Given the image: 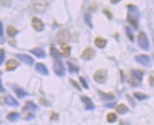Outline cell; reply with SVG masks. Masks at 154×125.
I'll use <instances>...</instances> for the list:
<instances>
[{
  "label": "cell",
  "mask_w": 154,
  "mask_h": 125,
  "mask_svg": "<svg viewBox=\"0 0 154 125\" xmlns=\"http://www.w3.org/2000/svg\"><path fill=\"white\" fill-rule=\"evenodd\" d=\"M127 7L129 8V11H128V15H127V21L129 25H131L133 28H137L138 27V10H137V7L135 5H127Z\"/></svg>",
  "instance_id": "6da1fadb"
},
{
  "label": "cell",
  "mask_w": 154,
  "mask_h": 125,
  "mask_svg": "<svg viewBox=\"0 0 154 125\" xmlns=\"http://www.w3.org/2000/svg\"><path fill=\"white\" fill-rule=\"evenodd\" d=\"M70 32L67 29H61L58 31V33L56 35V43L60 44L62 46H65L70 40Z\"/></svg>",
  "instance_id": "7a4b0ae2"
},
{
  "label": "cell",
  "mask_w": 154,
  "mask_h": 125,
  "mask_svg": "<svg viewBox=\"0 0 154 125\" xmlns=\"http://www.w3.org/2000/svg\"><path fill=\"white\" fill-rule=\"evenodd\" d=\"M47 7L46 0H33L32 1V9L36 13H43Z\"/></svg>",
  "instance_id": "3957f363"
},
{
  "label": "cell",
  "mask_w": 154,
  "mask_h": 125,
  "mask_svg": "<svg viewBox=\"0 0 154 125\" xmlns=\"http://www.w3.org/2000/svg\"><path fill=\"white\" fill-rule=\"evenodd\" d=\"M142 76H143V73L139 70H133L131 71V79L128 80L129 83L133 86H137V85H140V82L142 80Z\"/></svg>",
  "instance_id": "277c9868"
},
{
  "label": "cell",
  "mask_w": 154,
  "mask_h": 125,
  "mask_svg": "<svg viewBox=\"0 0 154 125\" xmlns=\"http://www.w3.org/2000/svg\"><path fill=\"white\" fill-rule=\"evenodd\" d=\"M54 71L58 76H64L65 74V69L64 65L62 63V61L60 60V58L54 59Z\"/></svg>",
  "instance_id": "5b68a950"
},
{
  "label": "cell",
  "mask_w": 154,
  "mask_h": 125,
  "mask_svg": "<svg viewBox=\"0 0 154 125\" xmlns=\"http://www.w3.org/2000/svg\"><path fill=\"white\" fill-rule=\"evenodd\" d=\"M138 42L142 49H144V50H148L149 49V40L144 32H141L138 35Z\"/></svg>",
  "instance_id": "8992f818"
},
{
  "label": "cell",
  "mask_w": 154,
  "mask_h": 125,
  "mask_svg": "<svg viewBox=\"0 0 154 125\" xmlns=\"http://www.w3.org/2000/svg\"><path fill=\"white\" fill-rule=\"evenodd\" d=\"M94 79L98 83H104L107 79V71L106 70H98L94 74Z\"/></svg>",
  "instance_id": "52a82bcc"
},
{
  "label": "cell",
  "mask_w": 154,
  "mask_h": 125,
  "mask_svg": "<svg viewBox=\"0 0 154 125\" xmlns=\"http://www.w3.org/2000/svg\"><path fill=\"white\" fill-rule=\"evenodd\" d=\"M31 24H32V27L34 28V30L38 31V32H40V31H42L44 29V24L42 23V21H41L40 19L36 18V17H34V18L32 19Z\"/></svg>",
  "instance_id": "ba28073f"
},
{
  "label": "cell",
  "mask_w": 154,
  "mask_h": 125,
  "mask_svg": "<svg viewBox=\"0 0 154 125\" xmlns=\"http://www.w3.org/2000/svg\"><path fill=\"white\" fill-rule=\"evenodd\" d=\"M136 61L138 62V63H140L141 65H143V66H146V67L150 66V59H149V56H146V54H140V56H137Z\"/></svg>",
  "instance_id": "9c48e42d"
},
{
  "label": "cell",
  "mask_w": 154,
  "mask_h": 125,
  "mask_svg": "<svg viewBox=\"0 0 154 125\" xmlns=\"http://www.w3.org/2000/svg\"><path fill=\"white\" fill-rule=\"evenodd\" d=\"M94 56H95V50L92 48H90V47H87V48H85L83 50V52L81 54V58L83 60H85V61H88V60H92L94 58Z\"/></svg>",
  "instance_id": "30bf717a"
},
{
  "label": "cell",
  "mask_w": 154,
  "mask_h": 125,
  "mask_svg": "<svg viewBox=\"0 0 154 125\" xmlns=\"http://www.w3.org/2000/svg\"><path fill=\"white\" fill-rule=\"evenodd\" d=\"M19 65H20V63H19L18 61L10 59V60H8V61L6 62L5 69L7 70V71H13V70H15V69H17V68H18Z\"/></svg>",
  "instance_id": "8fae6325"
},
{
  "label": "cell",
  "mask_w": 154,
  "mask_h": 125,
  "mask_svg": "<svg viewBox=\"0 0 154 125\" xmlns=\"http://www.w3.org/2000/svg\"><path fill=\"white\" fill-rule=\"evenodd\" d=\"M80 99H81L82 102L84 103L85 109H86V110H94V109H95V106H94V104H92V100H90V97H85V95H82Z\"/></svg>",
  "instance_id": "7c38bea8"
},
{
  "label": "cell",
  "mask_w": 154,
  "mask_h": 125,
  "mask_svg": "<svg viewBox=\"0 0 154 125\" xmlns=\"http://www.w3.org/2000/svg\"><path fill=\"white\" fill-rule=\"evenodd\" d=\"M35 69L39 74H42V75H44V76H47V75H48V70H47V68H46L43 64H41V63L36 64Z\"/></svg>",
  "instance_id": "4fadbf2b"
},
{
  "label": "cell",
  "mask_w": 154,
  "mask_h": 125,
  "mask_svg": "<svg viewBox=\"0 0 154 125\" xmlns=\"http://www.w3.org/2000/svg\"><path fill=\"white\" fill-rule=\"evenodd\" d=\"M17 58L18 59H20L21 61H23L24 63H26L27 65H29V66H31V65L33 64V59L31 58V56H27V54H17Z\"/></svg>",
  "instance_id": "5bb4252c"
},
{
  "label": "cell",
  "mask_w": 154,
  "mask_h": 125,
  "mask_svg": "<svg viewBox=\"0 0 154 125\" xmlns=\"http://www.w3.org/2000/svg\"><path fill=\"white\" fill-rule=\"evenodd\" d=\"M13 90H15V92L17 93V95H18L19 97H26V95H28V92H26L25 90L23 89V88H21V87L17 86V85H15V86H13Z\"/></svg>",
  "instance_id": "9a60e30c"
},
{
  "label": "cell",
  "mask_w": 154,
  "mask_h": 125,
  "mask_svg": "<svg viewBox=\"0 0 154 125\" xmlns=\"http://www.w3.org/2000/svg\"><path fill=\"white\" fill-rule=\"evenodd\" d=\"M95 44L99 48H104L106 46V44H107V40L104 38H101V37H97L95 39Z\"/></svg>",
  "instance_id": "2e32d148"
},
{
  "label": "cell",
  "mask_w": 154,
  "mask_h": 125,
  "mask_svg": "<svg viewBox=\"0 0 154 125\" xmlns=\"http://www.w3.org/2000/svg\"><path fill=\"white\" fill-rule=\"evenodd\" d=\"M31 54H33L34 56H36L37 58H44L45 56V52H44L43 49H41V48H33V49H31Z\"/></svg>",
  "instance_id": "e0dca14e"
},
{
  "label": "cell",
  "mask_w": 154,
  "mask_h": 125,
  "mask_svg": "<svg viewBox=\"0 0 154 125\" xmlns=\"http://www.w3.org/2000/svg\"><path fill=\"white\" fill-rule=\"evenodd\" d=\"M5 103H6V105L13 106V107H17V106L19 105V103L17 102L11 95H7V97H5Z\"/></svg>",
  "instance_id": "ac0fdd59"
},
{
  "label": "cell",
  "mask_w": 154,
  "mask_h": 125,
  "mask_svg": "<svg viewBox=\"0 0 154 125\" xmlns=\"http://www.w3.org/2000/svg\"><path fill=\"white\" fill-rule=\"evenodd\" d=\"M18 32L19 31L17 30L15 27H13V26H8L7 29H6V33H7V35L9 36V37H15V36L18 34Z\"/></svg>",
  "instance_id": "d6986e66"
},
{
  "label": "cell",
  "mask_w": 154,
  "mask_h": 125,
  "mask_svg": "<svg viewBox=\"0 0 154 125\" xmlns=\"http://www.w3.org/2000/svg\"><path fill=\"white\" fill-rule=\"evenodd\" d=\"M116 111H117L119 114H125V113L128 111V108L126 107L124 104H120V105L117 106V108H116Z\"/></svg>",
  "instance_id": "ffe728a7"
},
{
  "label": "cell",
  "mask_w": 154,
  "mask_h": 125,
  "mask_svg": "<svg viewBox=\"0 0 154 125\" xmlns=\"http://www.w3.org/2000/svg\"><path fill=\"white\" fill-rule=\"evenodd\" d=\"M99 92H100V95L103 100H105V101L114 100V95H113L112 93H105V92H103V91H99Z\"/></svg>",
  "instance_id": "44dd1931"
},
{
  "label": "cell",
  "mask_w": 154,
  "mask_h": 125,
  "mask_svg": "<svg viewBox=\"0 0 154 125\" xmlns=\"http://www.w3.org/2000/svg\"><path fill=\"white\" fill-rule=\"evenodd\" d=\"M19 117H20V115H19V113L17 112H11L9 113L7 115V120L11 121V122H13V121H17L19 119Z\"/></svg>",
  "instance_id": "7402d4cb"
},
{
  "label": "cell",
  "mask_w": 154,
  "mask_h": 125,
  "mask_svg": "<svg viewBox=\"0 0 154 125\" xmlns=\"http://www.w3.org/2000/svg\"><path fill=\"white\" fill-rule=\"evenodd\" d=\"M36 109H37V107L32 102H27L25 107H24V110H36Z\"/></svg>",
  "instance_id": "603a6c76"
},
{
  "label": "cell",
  "mask_w": 154,
  "mask_h": 125,
  "mask_svg": "<svg viewBox=\"0 0 154 125\" xmlns=\"http://www.w3.org/2000/svg\"><path fill=\"white\" fill-rule=\"evenodd\" d=\"M116 119H117V116H116L115 113L111 112L107 115V121H108V122L112 123V122H114V121H116Z\"/></svg>",
  "instance_id": "cb8c5ba5"
},
{
  "label": "cell",
  "mask_w": 154,
  "mask_h": 125,
  "mask_svg": "<svg viewBox=\"0 0 154 125\" xmlns=\"http://www.w3.org/2000/svg\"><path fill=\"white\" fill-rule=\"evenodd\" d=\"M61 54H63V56H69V54H70V46H68V45L62 46Z\"/></svg>",
  "instance_id": "d4e9b609"
},
{
  "label": "cell",
  "mask_w": 154,
  "mask_h": 125,
  "mask_svg": "<svg viewBox=\"0 0 154 125\" xmlns=\"http://www.w3.org/2000/svg\"><path fill=\"white\" fill-rule=\"evenodd\" d=\"M133 95L138 99V101H143V100H145V99H147V97H148L146 95L141 93V92H135V93H133Z\"/></svg>",
  "instance_id": "484cf974"
},
{
  "label": "cell",
  "mask_w": 154,
  "mask_h": 125,
  "mask_svg": "<svg viewBox=\"0 0 154 125\" xmlns=\"http://www.w3.org/2000/svg\"><path fill=\"white\" fill-rule=\"evenodd\" d=\"M68 66H69V71L71 72V73H77V72L79 71V69H78V67L74 66L73 64H71V63H68Z\"/></svg>",
  "instance_id": "4316f807"
},
{
  "label": "cell",
  "mask_w": 154,
  "mask_h": 125,
  "mask_svg": "<svg viewBox=\"0 0 154 125\" xmlns=\"http://www.w3.org/2000/svg\"><path fill=\"white\" fill-rule=\"evenodd\" d=\"M4 58H5V51H4V49H0V65L2 64L3 63V60H4Z\"/></svg>",
  "instance_id": "83f0119b"
},
{
  "label": "cell",
  "mask_w": 154,
  "mask_h": 125,
  "mask_svg": "<svg viewBox=\"0 0 154 125\" xmlns=\"http://www.w3.org/2000/svg\"><path fill=\"white\" fill-rule=\"evenodd\" d=\"M0 41H1V42L4 41V39H3V26L1 22H0Z\"/></svg>",
  "instance_id": "f1b7e54d"
},
{
  "label": "cell",
  "mask_w": 154,
  "mask_h": 125,
  "mask_svg": "<svg viewBox=\"0 0 154 125\" xmlns=\"http://www.w3.org/2000/svg\"><path fill=\"white\" fill-rule=\"evenodd\" d=\"M80 82L82 83V86L84 87V88H88V85H87V83H86V81H85L82 77H80Z\"/></svg>",
  "instance_id": "f546056e"
},
{
  "label": "cell",
  "mask_w": 154,
  "mask_h": 125,
  "mask_svg": "<svg viewBox=\"0 0 154 125\" xmlns=\"http://www.w3.org/2000/svg\"><path fill=\"white\" fill-rule=\"evenodd\" d=\"M0 2L2 3L3 5H7V6H10V4H11V1L10 0H0Z\"/></svg>",
  "instance_id": "4dcf8cb0"
},
{
  "label": "cell",
  "mask_w": 154,
  "mask_h": 125,
  "mask_svg": "<svg viewBox=\"0 0 154 125\" xmlns=\"http://www.w3.org/2000/svg\"><path fill=\"white\" fill-rule=\"evenodd\" d=\"M70 82H71V83H72V85H73V86L76 87L77 89H79V90H80V86H79V85H78V83H77V82H75L74 80H72V79L70 80Z\"/></svg>",
  "instance_id": "1f68e13d"
},
{
  "label": "cell",
  "mask_w": 154,
  "mask_h": 125,
  "mask_svg": "<svg viewBox=\"0 0 154 125\" xmlns=\"http://www.w3.org/2000/svg\"><path fill=\"white\" fill-rule=\"evenodd\" d=\"M149 84L151 85V86H154V76L149 77Z\"/></svg>",
  "instance_id": "d6a6232c"
},
{
  "label": "cell",
  "mask_w": 154,
  "mask_h": 125,
  "mask_svg": "<svg viewBox=\"0 0 154 125\" xmlns=\"http://www.w3.org/2000/svg\"><path fill=\"white\" fill-rule=\"evenodd\" d=\"M96 7H97V4H96L95 2H92V4H90V6H88V9H90V10H94Z\"/></svg>",
  "instance_id": "836d02e7"
},
{
  "label": "cell",
  "mask_w": 154,
  "mask_h": 125,
  "mask_svg": "<svg viewBox=\"0 0 154 125\" xmlns=\"http://www.w3.org/2000/svg\"><path fill=\"white\" fill-rule=\"evenodd\" d=\"M103 13H105V15H108V19H109V20H111V19H112V15H111V13H109V11H108L107 9H105V10H104V11H103Z\"/></svg>",
  "instance_id": "e575fe53"
},
{
  "label": "cell",
  "mask_w": 154,
  "mask_h": 125,
  "mask_svg": "<svg viewBox=\"0 0 154 125\" xmlns=\"http://www.w3.org/2000/svg\"><path fill=\"white\" fill-rule=\"evenodd\" d=\"M126 33H127V37L129 39H131V40H133V35H131V32L129 30H128V28L126 29Z\"/></svg>",
  "instance_id": "d590c367"
},
{
  "label": "cell",
  "mask_w": 154,
  "mask_h": 125,
  "mask_svg": "<svg viewBox=\"0 0 154 125\" xmlns=\"http://www.w3.org/2000/svg\"><path fill=\"white\" fill-rule=\"evenodd\" d=\"M90 15H87V13H86V15H85V21H86V23H87V24H90V27H92V24L90 23Z\"/></svg>",
  "instance_id": "8d00e7d4"
},
{
  "label": "cell",
  "mask_w": 154,
  "mask_h": 125,
  "mask_svg": "<svg viewBox=\"0 0 154 125\" xmlns=\"http://www.w3.org/2000/svg\"><path fill=\"white\" fill-rule=\"evenodd\" d=\"M40 103H41V104H43L44 106H47V105H48V103H46L45 100H43V99H40Z\"/></svg>",
  "instance_id": "74e56055"
},
{
  "label": "cell",
  "mask_w": 154,
  "mask_h": 125,
  "mask_svg": "<svg viewBox=\"0 0 154 125\" xmlns=\"http://www.w3.org/2000/svg\"><path fill=\"white\" fill-rule=\"evenodd\" d=\"M0 92H4V88H3L2 84H1V80H0Z\"/></svg>",
  "instance_id": "f35d334b"
},
{
  "label": "cell",
  "mask_w": 154,
  "mask_h": 125,
  "mask_svg": "<svg viewBox=\"0 0 154 125\" xmlns=\"http://www.w3.org/2000/svg\"><path fill=\"white\" fill-rule=\"evenodd\" d=\"M110 1H111V3H114V4H115V3L119 2V1H120V0H110Z\"/></svg>",
  "instance_id": "ab89813d"
}]
</instances>
